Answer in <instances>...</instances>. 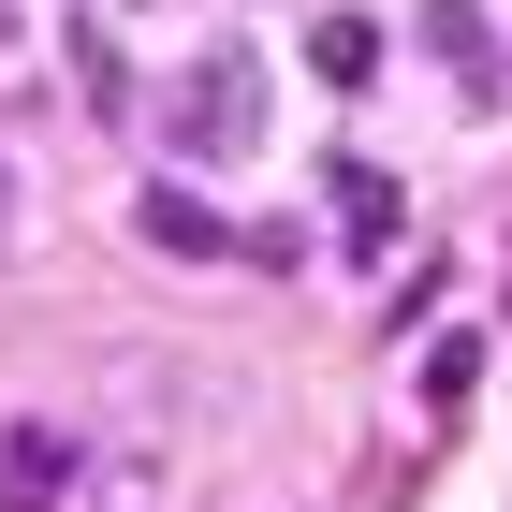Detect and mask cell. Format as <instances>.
<instances>
[{"label": "cell", "mask_w": 512, "mask_h": 512, "mask_svg": "<svg viewBox=\"0 0 512 512\" xmlns=\"http://www.w3.org/2000/svg\"><path fill=\"white\" fill-rule=\"evenodd\" d=\"M176 132H191L205 161H249L264 147V59H249V44H205L191 74H176Z\"/></svg>", "instance_id": "cell-1"}, {"label": "cell", "mask_w": 512, "mask_h": 512, "mask_svg": "<svg viewBox=\"0 0 512 512\" xmlns=\"http://www.w3.org/2000/svg\"><path fill=\"white\" fill-rule=\"evenodd\" d=\"M103 512H191V483H176V454H161V439H132V454H103Z\"/></svg>", "instance_id": "cell-3"}, {"label": "cell", "mask_w": 512, "mask_h": 512, "mask_svg": "<svg viewBox=\"0 0 512 512\" xmlns=\"http://www.w3.org/2000/svg\"><path fill=\"white\" fill-rule=\"evenodd\" d=\"M132 235H147V249H161V264H220V249H235V235H220V220H205V205H191V191H176V176H161V191H147V205H132Z\"/></svg>", "instance_id": "cell-2"}, {"label": "cell", "mask_w": 512, "mask_h": 512, "mask_svg": "<svg viewBox=\"0 0 512 512\" xmlns=\"http://www.w3.org/2000/svg\"><path fill=\"white\" fill-rule=\"evenodd\" d=\"M308 59H322V88H366V74H381V30H366V15H322Z\"/></svg>", "instance_id": "cell-5"}, {"label": "cell", "mask_w": 512, "mask_h": 512, "mask_svg": "<svg viewBox=\"0 0 512 512\" xmlns=\"http://www.w3.org/2000/svg\"><path fill=\"white\" fill-rule=\"evenodd\" d=\"M0 512H59V425H15V439H0Z\"/></svg>", "instance_id": "cell-4"}]
</instances>
